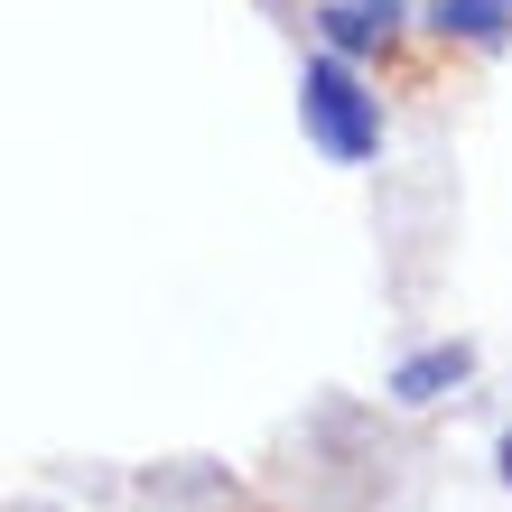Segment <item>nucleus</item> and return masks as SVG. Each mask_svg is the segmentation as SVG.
Returning a JSON list of instances; mask_svg holds the SVG:
<instances>
[{"label":"nucleus","instance_id":"nucleus-1","mask_svg":"<svg viewBox=\"0 0 512 512\" xmlns=\"http://www.w3.org/2000/svg\"><path fill=\"white\" fill-rule=\"evenodd\" d=\"M298 122H308V140H317L336 168L382 159V94L354 75V56H336V47L308 56V75H298Z\"/></svg>","mask_w":512,"mask_h":512},{"label":"nucleus","instance_id":"nucleus-2","mask_svg":"<svg viewBox=\"0 0 512 512\" xmlns=\"http://www.w3.org/2000/svg\"><path fill=\"white\" fill-rule=\"evenodd\" d=\"M466 373H475V345H429V354H410V364H391V401L429 410L438 391H457Z\"/></svg>","mask_w":512,"mask_h":512},{"label":"nucleus","instance_id":"nucleus-3","mask_svg":"<svg viewBox=\"0 0 512 512\" xmlns=\"http://www.w3.org/2000/svg\"><path fill=\"white\" fill-rule=\"evenodd\" d=\"M391 28H401V19L364 10V0H326V10H317V38L336 47V56H373V47H391Z\"/></svg>","mask_w":512,"mask_h":512},{"label":"nucleus","instance_id":"nucleus-4","mask_svg":"<svg viewBox=\"0 0 512 512\" xmlns=\"http://www.w3.org/2000/svg\"><path fill=\"white\" fill-rule=\"evenodd\" d=\"M429 28L438 38H466V47H503L512 38V0H438Z\"/></svg>","mask_w":512,"mask_h":512},{"label":"nucleus","instance_id":"nucleus-5","mask_svg":"<svg viewBox=\"0 0 512 512\" xmlns=\"http://www.w3.org/2000/svg\"><path fill=\"white\" fill-rule=\"evenodd\" d=\"M494 466H503V494H512V429H503V447H494Z\"/></svg>","mask_w":512,"mask_h":512}]
</instances>
